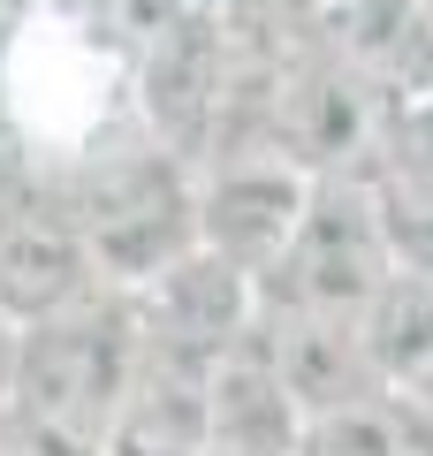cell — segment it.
Wrapping results in <instances>:
<instances>
[{
    "label": "cell",
    "instance_id": "5bb4252c",
    "mask_svg": "<svg viewBox=\"0 0 433 456\" xmlns=\"http://www.w3.org/2000/svg\"><path fill=\"white\" fill-rule=\"evenodd\" d=\"M327 8H335V0H327Z\"/></svg>",
    "mask_w": 433,
    "mask_h": 456
},
{
    "label": "cell",
    "instance_id": "5b68a950",
    "mask_svg": "<svg viewBox=\"0 0 433 456\" xmlns=\"http://www.w3.org/2000/svg\"><path fill=\"white\" fill-rule=\"evenodd\" d=\"M312 191H320V175H305V167L282 160L274 145L221 152L213 167H198V244L213 259L243 266L251 281H266L282 266V251L297 244Z\"/></svg>",
    "mask_w": 433,
    "mask_h": 456
},
{
    "label": "cell",
    "instance_id": "8992f818",
    "mask_svg": "<svg viewBox=\"0 0 433 456\" xmlns=\"http://www.w3.org/2000/svg\"><path fill=\"white\" fill-rule=\"evenodd\" d=\"M137 320H144V342H152V350L213 365V358H228L236 342H251L258 281L243 274V266L213 259L206 244H191L176 266H160V274L137 289Z\"/></svg>",
    "mask_w": 433,
    "mask_h": 456
},
{
    "label": "cell",
    "instance_id": "6da1fadb",
    "mask_svg": "<svg viewBox=\"0 0 433 456\" xmlns=\"http://www.w3.org/2000/svg\"><path fill=\"white\" fill-rule=\"evenodd\" d=\"M99 289L137 297L144 281L198 244V167L160 152L152 137H107L69 167L61 191Z\"/></svg>",
    "mask_w": 433,
    "mask_h": 456
},
{
    "label": "cell",
    "instance_id": "30bf717a",
    "mask_svg": "<svg viewBox=\"0 0 433 456\" xmlns=\"http://www.w3.org/2000/svg\"><path fill=\"white\" fill-rule=\"evenodd\" d=\"M335 53L365 92H433V8L426 0H335Z\"/></svg>",
    "mask_w": 433,
    "mask_h": 456
},
{
    "label": "cell",
    "instance_id": "3957f363",
    "mask_svg": "<svg viewBox=\"0 0 433 456\" xmlns=\"http://www.w3.org/2000/svg\"><path fill=\"white\" fill-rule=\"evenodd\" d=\"M388 274H396V244H388V221H380V206H372V191L327 175L320 191H312V206H305L297 244H289L282 266L258 281V305L357 320Z\"/></svg>",
    "mask_w": 433,
    "mask_h": 456
},
{
    "label": "cell",
    "instance_id": "8fae6325",
    "mask_svg": "<svg viewBox=\"0 0 433 456\" xmlns=\"http://www.w3.org/2000/svg\"><path fill=\"white\" fill-rule=\"evenodd\" d=\"M357 342H365L380 388H411L418 373H433V266H396L372 289V305L357 312Z\"/></svg>",
    "mask_w": 433,
    "mask_h": 456
},
{
    "label": "cell",
    "instance_id": "4fadbf2b",
    "mask_svg": "<svg viewBox=\"0 0 433 456\" xmlns=\"http://www.w3.org/2000/svg\"><path fill=\"white\" fill-rule=\"evenodd\" d=\"M191 456H206V449H191Z\"/></svg>",
    "mask_w": 433,
    "mask_h": 456
},
{
    "label": "cell",
    "instance_id": "ba28073f",
    "mask_svg": "<svg viewBox=\"0 0 433 456\" xmlns=\"http://www.w3.org/2000/svg\"><path fill=\"white\" fill-rule=\"evenodd\" d=\"M258 350L289 380V395L305 403V419H335V411H357V403H380L388 395L372 358H365V342H357V320L258 305Z\"/></svg>",
    "mask_w": 433,
    "mask_h": 456
},
{
    "label": "cell",
    "instance_id": "52a82bcc",
    "mask_svg": "<svg viewBox=\"0 0 433 456\" xmlns=\"http://www.w3.org/2000/svg\"><path fill=\"white\" fill-rule=\"evenodd\" d=\"M84 297H99V274L69 206L0 198V312L16 327H38L53 312L84 305Z\"/></svg>",
    "mask_w": 433,
    "mask_h": 456
},
{
    "label": "cell",
    "instance_id": "7c38bea8",
    "mask_svg": "<svg viewBox=\"0 0 433 456\" xmlns=\"http://www.w3.org/2000/svg\"><path fill=\"white\" fill-rule=\"evenodd\" d=\"M16 350H23V327L0 312V419H8V403H16Z\"/></svg>",
    "mask_w": 433,
    "mask_h": 456
},
{
    "label": "cell",
    "instance_id": "9c48e42d",
    "mask_svg": "<svg viewBox=\"0 0 433 456\" xmlns=\"http://www.w3.org/2000/svg\"><path fill=\"white\" fill-rule=\"evenodd\" d=\"M305 403L289 395L251 327V342H236L206 373V456H305Z\"/></svg>",
    "mask_w": 433,
    "mask_h": 456
},
{
    "label": "cell",
    "instance_id": "7a4b0ae2",
    "mask_svg": "<svg viewBox=\"0 0 433 456\" xmlns=\"http://www.w3.org/2000/svg\"><path fill=\"white\" fill-rule=\"evenodd\" d=\"M144 373V320H137V297L122 289H99L84 305L53 312V320L23 327V350H16V403L8 419H31L53 426V434L99 449L114 426V411L129 403Z\"/></svg>",
    "mask_w": 433,
    "mask_h": 456
},
{
    "label": "cell",
    "instance_id": "277c9868",
    "mask_svg": "<svg viewBox=\"0 0 433 456\" xmlns=\"http://www.w3.org/2000/svg\"><path fill=\"white\" fill-rule=\"evenodd\" d=\"M107 92H114V61L99 46V23H31L16 38L8 61V107H16L23 137L53 145L69 167L92 145H107Z\"/></svg>",
    "mask_w": 433,
    "mask_h": 456
}]
</instances>
